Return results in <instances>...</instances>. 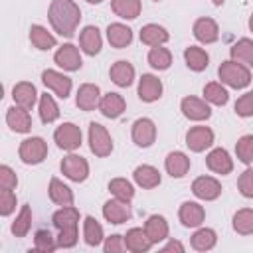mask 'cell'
<instances>
[{"instance_id": "836d02e7", "label": "cell", "mask_w": 253, "mask_h": 253, "mask_svg": "<svg viewBox=\"0 0 253 253\" xmlns=\"http://www.w3.org/2000/svg\"><path fill=\"white\" fill-rule=\"evenodd\" d=\"M184 61H186V65H188L192 71L200 73V71H204V69L208 67L210 55H208V51H206L204 47L190 45V47L184 49Z\"/></svg>"}, {"instance_id": "484cf974", "label": "cell", "mask_w": 253, "mask_h": 253, "mask_svg": "<svg viewBox=\"0 0 253 253\" xmlns=\"http://www.w3.org/2000/svg\"><path fill=\"white\" fill-rule=\"evenodd\" d=\"M125 109H126V103H125L123 95L111 91V93H105L101 97L99 111H101L103 117H107V119H119L125 113Z\"/></svg>"}, {"instance_id": "f1b7e54d", "label": "cell", "mask_w": 253, "mask_h": 253, "mask_svg": "<svg viewBox=\"0 0 253 253\" xmlns=\"http://www.w3.org/2000/svg\"><path fill=\"white\" fill-rule=\"evenodd\" d=\"M125 245L132 253H146L152 247V241L148 239L144 227H130L125 235Z\"/></svg>"}, {"instance_id": "83f0119b", "label": "cell", "mask_w": 253, "mask_h": 253, "mask_svg": "<svg viewBox=\"0 0 253 253\" xmlns=\"http://www.w3.org/2000/svg\"><path fill=\"white\" fill-rule=\"evenodd\" d=\"M170 40V34L164 26H158V24H146L140 28V42L148 47H154V45H164L166 42Z\"/></svg>"}, {"instance_id": "ba28073f", "label": "cell", "mask_w": 253, "mask_h": 253, "mask_svg": "<svg viewBox=\"0 0 253 253\" xmlns=\"http://www.w3.org/2000/svg\"><path fill=\"white\" fill-rule=\"evenodd\" d=\"M130 136H132V142L140 148H148L154 144L156 140V125L152 119L148 117H142V119H136L132 123V128H130Z\"/></svg>"}, {"instance_id": "cb8c5ba5", "label": "cell", "mask_w": 253, "mask_h": 253, "mask_svg": "<svg viewBox=\"0 0 253 253\" xmlns=\"http://www.w3.org/2000/svg\"><path fill=\"white\" fill-rule=\"evenodd\" d=\"M144 231L148 235V239L152 241V245L160 243V241H166L168 239V233H170V227H168V221L164 215H150L146 221H144Z\"/></svg>"}, {"instance_id": "5bb4252c", "label": "cell", "mask_w": 253, "mask_h": 253, "mask_svg": "<svg viewBox=\"0 0 253 253\" xmlns=\"http://www.w3.org/2000/svg\"><path fill=\"white\" fill-rule=\"evenodd\" d=\"M162 91H164L162 81H160L156 75L144 73V75L138 79V89H136V93H138V99H140V101H144V103H154V101H158V99L162 97Z\"/></svg>"}, {"instance_id": "8992f818", "label": "cell", "mask_w": 253, "mask_h": 253, "mask_svg": "<svg viewBox=\"0 0 253 253\" xmlns=\"http://www.w3.org/2000/svg\"><path fill=\"white\" fill-rule=\"evenodd\" d=\"M59 168H61V174L65 178H69L71 182H85L87 176H89V162L83 156L73 154V152H69L61 160Z\"/></svg>"}, {"instance_id": "30bf717a", "label": "cell", "mask_w": 253, "mask_h": 253, "mask_svg": "<svg viewBox=\"0 0 253 253\" xmlns=\"http://www.w3.org/2000/svg\"><path fill=\"white\" fill-rule=\"evenodd\" d=\"M53 61L57 67H61L63 71H77L83 65L79 47L73 43H63L57 47V51L53 53Z\"/></svg>"}, {"instance_id": "f35d334b", "label": "cell", "mask_w": 253, "mask_h": 253, "mask_svg": "<svg viewBox=\"0 0 253 253\" xmlns=\"http://www.w3.org/2000/svg\"><path fill=\"white\" fill-rule=\"evenodd\" d=\"M204 99H206L210 105L223 107V105H227V101H229V93H227V89L223 87V83L211 81V83H206V87H204Z\"/></svg>"}, {"instance_id": "9f6ffc18", "label": "cell", "mask_w": 253, "mask_h": 253, "mask_svg": "<svg viewBox=\"0 0 253 253\" xmlns=\"http://www.w3.org/2000/svg\"><path fill=\"white\" fill-rule=\"evenodd\" d=\"M87 2H89V4H101L103 0H87Z\"/></svg>"}, {"instance_id": "e575fe53", "label": "cell", "mask_w": 253, "mask_h": 253, "mask_svg": "<svg viewBox=\"0 0 253 253\" xmlns=\"http://www.w3.org/2000/svg\"><path fill=\"white\" fill-rule=\"evenodd\" d=\"M111 10L123 20H134L142 12L140 0H111Z\"/></svg>"}, {"instance_id": "f6af8a7d", "label": "cell", "mask_w": 253, "mask_h": 253, "mask_svg": "<svg viewBox=\"0 0 253 253\" xmlns=\"http://www.w3.org/2000/svg\"><path fill=\"white\" fill-rule=\"evenodd\" d=\"M34 247H36V251L51 253V251L57 249V237H53L47 229H40L34 235Z\"/></svg>"}, {"instance_id": "f5cc1de1", "label": "cell", "mask_w": 253, "mask_h": 253, "mask_svg": "<svg viewBox=\"0 0 253 253\" xmlns=\"http://www.w3.org/2000/svg\"><path fill=\"white\" fill-rule=\"evenodd\" d=\"M162 251L164 253H168V251H178V253H184L186 251V247H184V243L182 241H178V239H170L164 247H162Z\"/></svg>"}, {"instance_id": "ab89813d", "label": "cell", "mask_w": 253, "mask_h": 253, "mask_svg": "<svg viewBox=\"0 0 253 253\" xmlns=\"http://www.w3.org/2000/svg\"><path fill=\"white\" fill-rule=\"evenodd\" d=\"M30 229H32V208H30L28 204H24L22 210L18 211L16 219L12 221L10 231H12V235H16V237H26V235L30 233Z\"/></svg>"}, {"instance_id": "4316f807", "label": "cell", "mask_w": 253, "mask_h": 253, "mask_svg": "<svg viewBox=\"0 0 253 253\" xmlns=\"http://www.w3.org/2000/svg\"><path fill=\"white\" fill-rule=\"evenodd\" d=\"M109 77L117 87H128L134 81V67H132V63H128L125 59H119L111 65Z\"/></svg>"}, {"instance_id": "681fc988", "label": "cell", "mask_w": 253, "mask_h": 253, "mask_svg": "<svg viewBox=\"0 0 253 253\" xmlns=\"http://www.w3.org/2000/svg\"><path fill=\"white\" fill-rule=\"evenodd\" d=\"M79 235H77V227H69V229H59L57 233V247L61 249H69L75 247Z\"/></svg>"}, {"instance_id": "52a82bcc", "label": "cell", "mask_w": 253, "mask_h": 253, "mask_svg": "<svg viewBox=\"0 0 253 253\" xmlns=\"http://www.w3.org/2000/svg\"><path fill=\"white\" fill-rule=\"evenodd\" d=\"M180 111H182V115H184L188 121H196V123L208 121V119L211 117L210 103H208L206 99L192 97V95H188V97H184V99L180 101Z\"/></svg>"}, {"instance_id": "bcb514c9", "label": "cell", "mask_w": 253, "mask_h": 253, "mask_svg": "<svg viewBox=\"0 0 253 253\" xmlns=\"http://www.w3.org/2000/svg\"><path fill=\"white\" fill-rule=\"evenodd\" d=\"M235 115L237 117H243V119H247V117H253V91H247V93H243L237 101H235Z\"/></svg>"}, {"instance_id": "44dd1931", "label": "cell", "mask_w": 253, "mask_h": 253, "mask_svg": "<svg viewBox=\"0 0 253 253\" xmlns=\"http://www.w3.org/2000/svg\"><path fill=\"white\" fill-rule=\"evenodd\" d=\"M79 47L87 55H97L103 47V38L97 26H85L79 34Z\"/></svg>"}, {"instance_id": "8d00e7d4", "label": "cell", "mask_w": 253, "mask_h": 253, "mask_svg": "<svg viewBox=\"0 0 253 253\" xmlns=\"http://www.w3.org/2000/svg\"><path fill=\"white\" fill-rule=\"evenodd\" d=\"M190 243H192V247L196 251H210L217 243V233L211 227H200V229L194 231Z\"/></svg>"}, {"instance_id": "ac0fdd59", "label": "cell", "mask_w": 253, "mask_h": 253, "mask_svg": "<svg viewBox=\"0 0 253 253\" xmlns=\"http://www.w3.org/2000/svg\"><path fill=\"white\" fill-rule=\"evenodd\" d=\"M178 219L184 227H200L206 219V210L198 202H184L178 210Z\"/></svg>"}, {"instance_id": "1f68e13d", "label": "cell", "mask_w": 253, "mask_h": 253, "mask_svg": "<svg viewBox=\"0 0 253 253\" xmlns=\"http://www.w3.org/2000/svg\"><path fill=\"white\" fill-rule=\"evenodd\" d=\"M53 225L59 229H69V227H77L79 223V210L75 206H61L53 215H51Z\"/></svg>"}, {"instance_id": "277c9868", "label": "cell", "mask_w": 253, "mask_h": 253, "mask_svg": "<svg viewBox=\"0 0 253 253\" xmlns=\"http://www.w3.org/2000/svg\"><path fill=\"white\" fill-rule=\"evenodd\" d=\"M89 148L97 158H105L113 152V138L101 123H89Z\"/></svg>"}, {"instance_id": "c3c4849f", "label": "cell", "mask_w": 253, "mask_h": 253, "mask_svg": "<svg viewBox=\"0 0 253 253\" xmlns=\"http://www.w3.org/2000/svg\"><path fill=\"white\" fill-rule=\"evenodd\" d=\"M237 188H239V194H241L243 198L253 200V170H251V168H247V170H243V172L239 174V178H237Z\"/></svg>"}, {"instance_id": "e0dca14e", "label": "cell", "mask_w": 253, "mask_h": 253, "mask_svg": "<svg viewBox=\"0 0 253 253\" xmlns=\"http://www.w3.org/2000/svg\"><path fill=\"white\" fill-rule=\"evenodd\" d=\"M206 166L215 172V174H221V176H227L231 174L233 170V158L229 156V152L225 148H213L208 152L206 156Z\"/></svg>"}, {"instance_id": "7402d4cb", "label": "cell", "mask_w": 253, "mask_h": 253, "mask_svg": "<svg viewBox=\"0 0 253 253\" xmlns=\"http://www.w3.org/2000/svg\"><path fill=\"white\" fill-rule=\"evenodd\" d=\"M12 99H14V105H20V107L32 111L36 101H38V91H36L34 83L20 81V83H16L12 87Z\"/></svg>"}, {"instance_id": "7dc6e473", "label": "cell", "mask_w": 253, "mask_h": 253, "mask_svg": "<svg viewBox=\"0 0 253 253\" xmlns=\"http://www.w3.org/2000/svg\"><path fill=\"white\" fill-rule=\"evenodd\" d=\"M16 204H18V200H16V194H14V190H6V188H2L0 190V215H10L14 210H16Z\"/></svg>"}, {"instance_id": "d590c367", "label": "cell", "mask_w": 253, "mask_h": 253, "mask_svg": "<svg viewBox=\"0 0 253 253\" xmlns=\"http://www.w3.org/2000/svg\"><path fill=\"white\" fill-rule=\"evenodd\" d=\"M103 239H105L103 225H101L95 217L87 215V217L83 219V241H85L89 247H97V245L103 243Z\"/></svg>"}, {"instance_id": "b9f144b4", "label": "cell", "mask_w": 253, "mask_h": 253, "mask_svg": "<svg viewBox=\"0 0 253 253\" xmlns=\"http://www.w3.org/2000/svg\"><path fill=\"white\" fill-rule=\"evenodd\" d=\"M233 231L239 235H251L253 233V210L241 208L233 213Z\"/></svg>"}, {"instance_id": "f907efd6", "label": "cell", "mask_w": 253, "mask_h": 253, "mask_svg": "<svg viewBox=\"0 0 253 253\" xmlns=\"http://www.w3.org/2000/svg\"><path fill=\"white\" fill-rule=\"evenodd\" d=\"M16 186H18V176H16V172H14L8 164H2V166H0V188L16 190Z\"/></svg>"}, {"instance_id": "3957f363", "label": "cell", "mask_w": 253, "mask_h": 253, "mask_svg": "<svg viewBox=\"0 0 253 253\" xmlns=\"http://www.w3.org/2000/svg\"><path fill=\"white\" fill-rule=\"evenodd\" d=\"M18 156L24 164H40L45 160L47 156V142L42 138V136H30V138H24L20 142V148H18Z\"/></svg>"}, {"instance_id": "11a10c76", "label": "cell", "mask_w": 253, "mask_h": 253, "mask_svg": "<svg viewBox=\"0 0 253 253\" xmlns=\"http://www.w3.org/2000/svg\"><path fill=\"white\" fill-rule=\"evenodd\" d=\"M249 30H251V32H253V14H251V16H249Z\"/></svg>"}, {"instance_id": "4fadbf2b", "label": "cell", "mask_w": 253, "mask_h": 253, "mask_svg": "<svg viewBox=\"0 0 253 253\" xmlns=\"http://www.w3.org/2000/svg\"><path fill=\"white\" fill-rule=\"evenodd\" d=\"M211 144H213V130L210 126L198 125V126H192L186 132V146L192 152H204Z\"/></svg>"}, {"instance_id": "f546056e", "label": "cell", "mask_w": 253, "mask_h": 253, "mask_svg": "<svg viewBox=\"0 0 253 253\" xmlns=\"http://www.w3.org/2000/svg\"><path fill=\"white\" fill-rule=\"evenodd\" d=\"M30 42H32V45L36 47V49H40V51H47V49H51V47H55L57 45V40H55V36L51 34V32H47V28H43V26H40V24H34L32 28H30Z\"/></svg>"}, {"instance_id": "ffe728a7", "label": "cell", "mask_w": 253, "mask_h": 253, "mask_svg": "<svg viewBox=\"0 0 253 253\" xmlns=\"http://www.w3.org/2000/svg\"><path fill=\"white\" fill-rule=\"evenodd\" d=\"M190 158L186 152L182 150H174V152H168V156L164 158V170L172 176V178H184L188 172H190Z\"/></svg>"}, {"instance_id": "9a60e30c", "label": "cell", "mask_w": 253, "mask_h": 253, "mask_svg": "<svg viewBox=\"0 0 253 253\" xmlns=\"http://www.w3.org/2000/svg\"><path fill=\"white\" fill-rule=\"evenodd\" d=\"M192 32H194V38L200 42V43H215L217 38H219V26L213 18H198L192 26Z\"/></svg>"}, {"instance_id": "8fae6325", "label": "cell", "mask_w": 253, "mask_h": 253, "mask_svg": "<svg viewBox=\"0 0 253 253\" xmlns=\"http://www.w3.org/2000/svg\"><path fill=\"white\" fill-rule=\"evenodd\" d=\"M192 192L198 200L204 202H213L221 196V184L213 176H198L192 182Z\"/></svg>"}, {"instance_id": "816d5d0a", "label": "cell", "mask_w": 253, "mask_h": 253, "mask_svg": "<svg viewBox=\"0 0 253 253\" xmlns=\"http://www.w3.org/2000/svg\"><path fill=\"white\" fill-rule=\"evenodd\" d=\"M103 249H105V253H121V251H125V249H126V245H125V235L113 233V235L105 237Z\"/></svg>"}, {"instance_id": "9c48e42d", "label": "cell", "mask_w": 253, "mask_h": 253, "mask_svg": "<svg viewBox=\"0 0 253 253\" xmlns=\"http://www.w3.org/2000/svg\"><path fill=\"white\" fill-rule=\"evenodd\" d=\"M42 83H43L53 95H57L59 99H67L69 93H71V87H73L71 79H69L65 73L55 71V69H45V71H42Z\"/></svg>"}, {"instance_id": "d6a6232c", "label": "cell", "mask_w": 253, "mask_h": 253, "mask_svg": "<svg viewBox=\"0 0 253 253\" xmlns=\"http://www.w3.org/2000/svg\"><path fill=\"white\" fill-rule=\"evenodd\" d=\"M229 55H231L233 61H239V63H243V65H247L251 69L253 67V40H249V38L237 40L231 45Z\"/></svg>"}, {"instance_id": "d6986e66", "label": "cell", "mask_w": 253, "mask_h": 253, "mask_svg": "<svg viewBox=\"0 0 253 253\" xmlns=\"http://www.w3.org/2000/svg\"><path fill=\"white\" fill-rule=\"evenodd\" d=\"M6 125L10 126V130L14 132H30L32 130V117L28 113V109L14 105L6 111Z\"/></svg>"}, {"instance_id": "603a6c76", "label": "cell", "mask_w": 253, "mask_h": 253, "mask_svg": "<svg viewBox=\"0 0 253 253\" xmlns=\"http://www.w3.org/2000/svg\"><path fill=\"white\" fill-rule=\"evenodd\" d=\"M132 178H134V184L142 190H152V188L160 186V182H162V176H160L158 168H154L150 164L136 166L134 172H132Z\"/></svg>"}, {"instance_id": "d4e9b609", "label": "cell", "mask_w": 253, "mask_h": 253, "mask_svg": "<svg viewBox=\"0 0 253 253\" xmlns=\"http://www.w3.org/2000/svg\"><path fill=\"white\" fill-rule=\"evenodd\" d=\"M107 40H109L111 47L123 49V47H126V45L132 43V30L126 24L113 22V24L107 26Z\"/></svg>"}, {"instance_id": "4dcf8cb0", "label": "cell", "mask_w": 253, "mask_h": 253, "mask_svg": "<svg viewBox=\"0 0 253 253\" xmlns=\"http://www.w3.org/2000/svg\"><path fill=\"white\" fill-rule=\"evenodd\" d=\"M47 194H49V200L57 206H73V192L67 184H63L59 178H51L49 180V188H47Z\"/></svg>"}, {"instance_id": "db71d44e", "label": "cell", "mask_w": 253, "mask_h": 253, "mask_svg": "<svg viewBox=\"0 0 253 253\" xmlns=\"http://www.w3.org/2000/svg\"><path fill=\"white\" fill-rule=\"evenodd\" d=\"M223 2H225V0H211V4H213V6H221Z\"/></svg>"}, {"instance_id": "7a4b0ae2", "label": "cell", "mask_w": 253, "mask_h": 253, "mask_svg": "<svg viewBox=\"0 0 253 253\" xmlns=\"http://www.w3.org/2000/svg\"><path fill=\"white\" fill-rule=\"evenodd\" d=\"M217 77L221 79L223 85H227L231 89H245L251 83V69L239 61L227 59L219 65Z\"/></svg>"}, {"instance_id": "2e32d148", "label": "cell", "mask_w": 253, "mask_h": 253, "mask_svg": "<svg viewBox=\"0 0 253 253\" xmlns=\"http://www.w3.org/2000/svg\"><path fill=\"white\" fill-rule=\"evenodd\" d=\"M101 97H103V95H101L99 85H95V83H83V85L77 89L75 105H77L81 111H95V109H99Z\"/></svg>"}, {"instance_id": "ee69618b", "label": "cell", "mask_w": 253, "mask_h": 253, "mask_svg": "<svg viewBox=\"0 0 253 253\" xmlns=\"http://www.w3.org/2000/svg\"><path fill=\"white\" fill-rule=\"evenodd\" d=\"M235 156L243 164H251L253 162V134H243L235 142Z\"/></svg>"}, {"instance_id": "60d3db41", "label": "cell", "mask_w": 253, "mask_h": 253, "mask_svg": "<svg viewBox=\"0 0 253 253\" xmlns=\"http://www.w3.org/2000/svg\"><path fill=\"white\" fill-rule=\"evenodd\" d=\"M148 63H150V67L156 69V71L168 69V67L172 65V53H170V49L164 47V45H154V47H150V51H148Z\"/></svg>"}, {"instance_id": "5b68a950", "label": "cell", "mask_w": 253, "mask_h": 253, "mask_svg": "<svg viewBox=\"0 0 253 253\" xmlns=\"http://www.w3.org/2000/svg\"><path fill=\"white\" fill-rule=\"evenodd\" d=\"M81 128L75 123H63L53 130V140L57 144V148L65 150V152H73L81 146Z\"/></svg>"}, {"instance_id": "6f0895ef", "label": "cell", "mask_w": 253, "mask_h": 253, "mask_svg": "<svg viewBox=\"0 0 253 253\" xmlns=\"http://www.w3.org/2000/svg\"><path fill=\"white\" fill-rule=\"evenodd\" d=\"M154 2H158V0H154Z\"/></svg>"}, {"instance_id": "6da1fadb", "label": "cell", "mask_w": 253, "mask_h": 253, "mask_svg": "<svg viewBox=\"0 0 253 253\" xmlns=\"http://www.w3.org/2000/svg\"><path fill=\"white\" fill-rule=\"evenodd\" d=\"M47 20L53 32L63 38H73L81 22V8L75 0H51L47 8Z\"/></svg>"}, {"instance_id": "7bdbcfd3", "label": "cell", "mask_w": 253, "mask_h": 253, "mask_svg": "<svg viewBox=\"0 0 253 253\" xmlns=\"http://www.w3.org/2000/svg\"><path fill=\"white\" fill-rule=\"evenodd\" d=\"M109 192L113 194V198H119V200L128 202V204L134 198V186L126 178H113L109 182Z\"/></svg>"}, {"instance_id": "74e56055", "label": "cell", "mask_w": 253, "mask_h": 253, "mask_svg": "<svg viewBox=\"0 0 253 253\" xmlns=\"http://www.w3.org/2000/svg\"><path fill=\"white\" fill-rule=\"evenodd\" d=\"M38 111H40V119L43 125H51L59 119V107L55 103V99L47 93L40 95V103H38Z\"/></svg>"}, {"instance_id": "7c38bea8", "label": "cell", "mask_w": 253, "mask_h": 253, "mask_svg": "<svg viewBox=\"0 0 253 253\" xmlns=\"http://www.w3.org/2000/svg\"><path fill=\"white\" fill-rule=\"evenodd\" d=\"M103 217L113 223V225H121L125 221H128L132 217V211H130V204L128 202H123L119 198H113V200H107L103 204Z\"/></svg>"}]
</instances>
